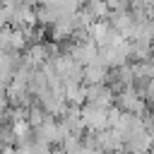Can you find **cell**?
I'll return each mask as SVG.
<instances>
[{
  "label": "cell",
  "instance_id": "cell-2",
  "mask_svg": "<svg viewBox=\"0 0 154 154\" xmlns=\"http://www.w3.org/2000/svg\"><path fill=\"white\" fill-rule=\"evenodd\" d=\"M113 103H116L120 111H125V113H135V116H144V113L149 111L147 99H144L140 91H135L132 87H125V89L116 91Z\"/></svg>",
  "mask_w": 154,
  "mask_h": 154
},
{
  "label": "cell",
  "instance_id": "cell-8",
  "mask_svg": "<svg viewBox=\"0 0 154 154\" xmlns=\"http://www.w3.org/2000/svg\"><path fill=\"white\" fill-rule=\"evenodd\" d=\"M24 2H26V5H31V7H36V5H38L41 0H24Z\"/></svg>",
  "mask_w": 154,
  "mask_h": 154
},
{
  "label": "cell",
  "instance_id": "cell-7",
  "mask_svg": "<svg viewBox=\"0 0 154 154\" xmlns=\"http://www.w3.org/2000/svg\"><path fill=\"white\" fill-rule=\"evenodd\" d=\"M10 24V12H7V5L0 0V26H7Z\"/></svg>",
  "mask_w": 154,
  "mask_h": 154
},
{
  "label": "cell",
  "instance_id": "cell-10",
  "mask_svg": "<svg viewBox=\"0 0 154 154\" xmlns=\"http://www.w3.org/2000/svg\"><path fill=\"white\" fill-rule=\"evenodd\" d=\"M2 2H5V5H10V2H14V0H2Z\"/></svg>",
  "mask_w": 154,
  "mask_h": 154
},
{
  "label": "cell",
  "instance_id": "cell-9",
  "mask_svg": "<svg viewBox=\"0 0 154 154\" xmlns=\"http://www.w3.org/2000/svg\"><path fill=\"white\" fill-rule=\"evenodd\" d=\"M149 111H152V113H154V101H149Z\"/></svg>",
  "mask_w": 154,
  "mask_h": 154
},
{
  "label": "cell",
  "instance_id": "cell-1",
  "mask_svg": "<svg viewBox=\"0 0 154 154\" xmlns=\"http://www.w3.org/2000/svg\"><path fill=\"white\" fill-rule=\"evenodd\" d=\"M99 58L108 67H118V65L132 63V43H130V38H120L116 43H108V46L99 48Z\"/></svg>",
  "mask_w": 154,
  "mask_h": 154
},
{
  "label": "cell",
  "instance_id": "cell-4",
  "mask_svg": "<svg viewBox=\"0 0 154 154\" xmlns=\"http://www.w3.org/2000/svg\"><path fill=\"white\" fill-rule=\"evenodd\" d=\"M113 99H116V91L101 82V84H87V101L89 103H99V106H113ZM84 101V103H87Z\"/></svg>",
  "mask_w": 154,
  "mask_h": 154
},
{
  "label": "cell",
  "instance_id": "cell-5",
  "mask_svg": "<svg viewBox=\"0 0 154 154\" xmlns=\"http://www.w3.org/2000/svg\"><path fill=\"white\" fill-rule=\"evenodd\" d=\"M108 70L111 67L101 58L94 60V63H89V65H84V84H101V82H106Z\"/></svg>",
  "mask_w": 154,
  "mask_h": 154
},
{
  "label": "cell",
  "instance_id": "cell-3",
  "mask_svg": "<svg viewBox=\"0 0 154 154\" xmlns=\"http://www.w3.org/2000/svg\"><path fill=\"white\" fill-rule=\"evenodd\" d=\"M108 108L111 106H99V103H82V123L87 132H99L108 128Z\"/></svg>",
  "mask_w": 154,
  "mask_h": 154
},
{
  "label": "cell",
  "instance_id": "cell-6",
  "mask_svg": "<svg viewBox=\"0 0 154 154\" xmlns=\"http://www.w3.org/2000/svg\"><path fill=\"white\" fill-rule=\"evenodd\" d=\"M108 2V12H130L132 10V0H106Z\"/></svg>",
  "mask_w": 154,
  "mask_h": 154
},
{
  "label": "cell",
  "instance_id": "cell-11",
  "mask_svg": "<svg viewBox=\"0 0 154 154\" xmlns=\"http://www.w3.org/2000/svg\"><path fill=\"white\" fill-rule=\"evenodd\" d=\"M152 58H154V41H152Z\"/></svg>",
  "mask_w": 154,
  "mask_h": 154
}]
</instances>
